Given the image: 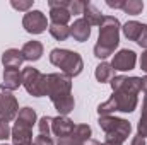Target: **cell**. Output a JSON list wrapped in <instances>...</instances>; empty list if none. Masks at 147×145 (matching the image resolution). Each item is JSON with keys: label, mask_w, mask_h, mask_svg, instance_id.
I'll return each mask as SVG.
<instances>
[{"label": "cell", "mask_w": 147, "mask_h": 145, "mask_svg": "<svg viewBox=\"0 0 147 145\" xmlns=\"http://www.w3.org/2000/svg\"><path fill=\"white\" fill-rule=\"evenodd\" d=\"M21 75H22V85L28 91V94H31L34 97L46 96L48 80H46V75L45 73H41L38 68L26 67V68L21 70Z\"/></svg>", "instance_id": "cell-6"}, {"label": "cell", "mask_w": 147, "mask_h": 145, "mask_svg": "<svg viewBox=\"0 0 147 145\" xmlns=\"http://www.w3.org/2000/svg\"><path fill=\"white\" fill-rule=\"evenodd\" d=\"M21 51L24 55V60H28V62H38L41 58V55H43V44L39 41H36V39H33V41L24 43V46H22Z\"/></svg>", "instance_id": "cell-16"}, {"label": "cell", "mask_w": 147, "mask_h": 145, "mask_svg": "<svg viewBox=\"0 0 147 145\" xmlns=\"http://www.w3.org/2000/svg\"><path fill=\"white\" fill-rule=\"evenodd\" d=\"M0 145H9V144H0Z\"/></svg>", "instance_id": "cell-36"}, {"label": "cell", "mask_w": 147, "mask_h": 145, "mask_svg": "<svg viewBox=\"0 0 147 145\" xmlns=\"http://www.w3.org/2000/svg\"><path fill=\"white\" fill-rule=\"evenodd\" d=\"M142 91H144V94L147 96V75L142 77Z\"/></svg>", "instance_id": "cell-33"}, {"label": "cell", "mask_w": 147, "mask_h": 145, "mask_svg": "<svg viewBox=\"0 0 147 145\" xmlns=\"http://www.w3.org/2000/svg\"><path fill=\"white\" fill-rule=\"evenodd\" d=\"M103 145H123V144H118V142H113V140H105Z\"/></svg>", "instance_id": "cell-34"}, {"label": "cell", "mask_w": 147, "mask_h": 145, "mask_svg": "<svg viewBox=\"0 0 147 145\" xmlns=\"http://www.w3.org/2000/svg\"><path fill=\"white\" fill-rule=\"evenodd\" d=\"M140 68L147 73V50L140 55Z\"/></svg>", "instance_id": "cell-31"}, {"label": "cell", "mask_w": 147, "mask_h": 145, "mask_svg": "<svg viewBox=\"0 0 147 145\" xmlns=\"http://www.w3.org/2000/svg\"><path fill=\"white\" fill-rule=\"evenodd\" d=\"M51 119L50 116H43L39 121H38V130H39V135H45V137H50L51 135Z\"/></svg>", "instance_id": "cell-24"}, {"label": "cell", "mask_w": 147, "mask_h": 145, "mask_svg": "<svg viewBox=\"0 0 147 145\" xmlns=\"http://www.w3.org/2000/svg\"><path fill=\"white\" fill-rule=\"evenodd\" d=\"M70 36H72L75 41H79V43L87 41L89 36H91V24H89L84 17L74 21V24L70 26Z\"/></svg>", "instance_id": "cell-14"}, {"label": "cell", "mask_w": 147, "mask_h": 145, "mask_svg": "<svg viewBox=\"0 0 147 145\" xmlns=\"http://www.w3.org/2000/svg\"><path fill=\"white\" fill-rule=\"evenodd\" d=\"M130 145H146V138H142L140 135H135V137L132 138V144Z\"/></svg>", "instance_id": "cell-32"}, {"label": "cell", "mask_w": 147, "mask_h": 145, "mask_svg": "<svg viewBox=\"0 0 147 145\" xmlns=\"http://www.w3.org/2000/svg\"><path fill=\"white\" fill-rule=\"evenodd\" d=\"M84 7H86V2H82V0H70V3H69V12H70V15H75V14H82L84 12Z\"/></svg>", "instance_id": "cell-26"}, {"label": "cell", "mask_w": 147, "mask_h": 145, "mask_svg": "<svg viewBox=\"0 0 147 145\" xmlns=\"http://www.w3.org/2000/svg\"><path fill=\"white\" fill-rule=\"evenodd\" d=\"M84 145H103V144H99V142H96V140H87Z\"/></svg>", "instance_id": "cell-35"}, {"label": "cell", "mask_w": 147, "mask_h": 145, "mask_svg": "<svg viewBox=\"0 0 147 145\" xmlns=\"http://www.w3.org/2000/svg\"><path fill=\"white\" fill-rule=\"evenodd\" d=\"M99 126L101 130L106 133V140H113L118 144H123L130 133H132V125L123 119V118H116V116H99Z\"/></svg>", "instance_id": "cell-5"}, {"label": "cell", "mask_w": 147, "mask_h": 145, "mask_svg": "<svg viewBox=\"0 0 147 145\" xmlns=\"http://www.w3.org/2000/svg\"><path fill=\"white\" fill-rule=\"evenodd\" d=\"M12 137V128L9 125V121L0 119V140H7Z\"/></svg>", "instance_id": "cell-27"}, {"label": "cell", "mask_w": 147, "mask_h": 145, "mask_svg": "<svg viewBox=\"0 0 147 145\" xmlns=\"http://www.w3.org/2000/svg\"><path fill=\"white\" fill-rule=\"evenodd\" d=\"M22 85V75L19 72V68H3V82L0 85L2 91H16Z\"/></svg>", "instance_id": "cell-13"}, {"label": "cell", "mask_w": 147, "mask_h": 145, "mask_svg": "<svg viewBox=\"0 0 147 145\" xmlns=\"http://www.w3.org/2000/svg\"><path fill=\"white\" fill-rule=\"evenodd\" d=\"M17 113H19V103L16 96H12L7 91L0 92V119L10 123L17 118Z\"/></svg>", "instance_id": "cell-8"}, {"label": "cell", "mask_w": 147, "mask_h": 145, "mask_svg": "<svg viewBox=\"0 0 147 145\" xmlns=\"http://www.w3.org/2000/svg\"><path fill=\"white\" fill-rule=\"evenodd\" d=\"M33 126L26 121H21L16 118V125L12 126V142L14 145H33Z\"/></svg>", "instance_id": "cell-9"}, {"label": "cell", "mask_w": 147, "mask_h": 145, "mask_svg": "<svg viewBox=\"0 0 147 145\" xmlns=\"http://www.w3.org/2000/svg\"><path fill=\"white\" fill-rule=\"evenodd\" d=\"M33 145H55L53 144V140H51V137H45V135H38L36 138H34V142Z\"/></svg>", "instance_id": "cell-29"}, {"label": "cell", "mask_w": 147, "mask_h": 145, "mask_svg": "<svg viewBox=\"0 0 147 145\" xmlns=\"http://www.w3.org/2000/svg\"><path fill=\"white\" fill-rule=\"evenodd\" d=\"M48 89L46 96L51 99L55 109L60 116H67L70 111H74L75 101L72 96V79L65 73H48Z\"/></svg>", "instance_id": "cell-2"}, {"label": "cell", "mask_w": 147, "mask_h": 145, "mask_svg": "<svg viewBox=\"0 0 147 145\" xmlns=\"http://www.w3.org/2000/svg\"><path fill=\"white\" fill-rule=\"evenodd\" d=\"M70 12L67 7H51L50 9V19L51 24H58V26H67L70 21Z\"/></svg>", "instance_id": "cell-18"}, {"label": "cell", "mask_w": 147, "mask_h": 145, "mask_svg": "<svg viewBox=\"0 0 147 145\" xmlns=\"http://www.w3.org/2000/svg\"><path fill=\"white\" fill-rule=\"evenodd\" d=\"M121 10L125 14H130V15H139L144 10V2H140V0H125Z\"/></svg>", "instance_id": "cell-22"}, {"label": "cell", "mask_w": 147, "mask_h": 145, "mask_svg": "<svg viewBox=\"0 0 147 145\" xmlns=\"http://www.w3.org/2000/svg\"><path fill=\"white\" fill-rule=\"evenodd\" d=\"M120 29H121V24L116 17H113V15L103 17V22L99 24V38L94 46L96 58L105 60L115 53V50L120 44Z\"/></svg>", "instance_id": "cell-3"}, {"label": "cell", "mask_w": 147, "mask_h": 145, "mask_svg": "<svg viewBox=\"0 0 147 145\" xmlns=\"http://www.w3.org/2000/svg\"><path fill=\"white\" fill-rule=\"evenodd\" d=\"M50 62L51 65L58 67L62 73H65L67 77H77L80 75L82 68H84V62H82V56L72 51V50H63V48H55L50 51Z\"/></svg>", "instance_id": "cell-4"}, {"label": "cell", "mask_w": 147, "mask_h": 145, "mask_svg": "<svg viewBox=\"0 0 147 145\" xmlns=\"http://www.w3.org/2000/svg\"><path fill=\"white\" fill-rule=\"evenodd\" d=\"M24 55L21 50H16V48H10L7 51H3L2 55V65L5 68H19L22 63H24Z\"/></svg>", "instance_id": "cell-15"}, {"label": "cell", "mask_w": 147, "mask_h": 145, "mask_svg": "<svg viewBox=\"0 0 147 145\" xmlns=\"http://www.w3.org/2000/svg\"><path fill=\"white\" fill-rule=\"evenodd\" d=\"M137 63V53L134 50H120L118 53L113 55L111 67L118 72H128L134 70Z\"/></svg>", "instance_id": "cell-10"}, {"label": "cell", "mask_w": 147, "mask_h": 145, "mask_svg": "<svg viewBox=\"0 0 147 145\" xmlns=\"http://www.w3.org/2000/svg\"><path fill=\"white\" fill-rule=\"evenodd\" d=\"M113 89V96L108 101L98 106L99 116H111L116 111L132 113L139 104V92L142 91V79L140 77H127V75H115L110 82Z\"/></svg>", "instance_id": "cell-1"}, {"label": "cell", "mask_w": 147, "mask_h": 145, "mask_svg": "<svg viewBox=\"0 0 147 145\" xmlns=\"http://www.w3.org/2000/svg\"><path fill=\"white\" fill-rule=\"evenodd\" d=\"M96 80L101 82V84H106V82H111L113 77H115V68L111 67V63L108 62H101L98 67H96Z\"/></svg>", "instance_id": "cell-19"}, {"label": "cell", "mask_w": 147, "mask_h": 145, "mask_svg": "<svg viewBox=\"0 0 147 145\" xmlns=\"http://www.w3.org/2000/svg\"><path fill=\"white\" fill-rule=\"evenodd\" d=\"M82 15H84V19L91 24V26H99L101 22H103V14H101V10L94 5V3H91V2H86V7H84V12H82Z\"/></svg>", "instance_id": "cell-17"}, {"label": "cell", "mask_w": 147, "mask_h": 145, "mask_svg": "<svg viewBox=\"0 0 147 145\" xmlns=\"http://www.w3.org/2000/svg\"><path fill=\"white\" fill-rule=\"evenodd\" d=\"M121 31H123V34H125V38L128 41H135L137 43V39L140 36V31H142V24L137 22V21H128L127 24H123Z\"/></svg>", "instance_id": "cell-20"}, {"label": "cell", "mask_w": 147, "mask_h": 145, "mask_svg": "<svg viewBox=\"0 0 147 145\" xmlns=\"http://www.w3.org/2000/svg\"><path fill=\"white\" fill-rule=\"evenodd\" d=\"M33 0H12L10 5L16 9V10H21V12H29L33 9Z\"/></svg>", "instance_id": "cell-25"}, {"label": "cell", "mask_w": 147, "mask_h": 145, "mask_svg": "<svg viewBox=\"0 0 147 145\" xmlns=\"http://www.w3.org/2000/svg\"><path fill=\"white\" fill-rule=\"evenodd\" d=\"M137 135H140L142 138H147V96L144 97V103H142V114L137 125Z\"/></svg>", "instance_id": "cell-23"}, {"label": "cell", "mask_w": 147, "mask_h": 145, "mask_svg": "<svg viewBox=\"0 0 147 145\" xmlns=\"http://www.w3.org/2000/svg\"><path fill=\"white\" fill-rule=\"evenodd\" d=\"M91 126L89 125H77L70 135L58 138L57 145H84L87 140H91Z\"/></svg>", "instance_id": "cell-11"}, {"label": "cell", "mask_w": 147, "mask_h": 145, "mask_svg": "<svg viewBox=\"0 0 147 145\" xmlns=\"http://www.w3.org/2000/svg\"><path fill=\"white\" fill-rule=\"evenodd\" d=\"M123 3H125V0H106V5L111 7V9H121L123 7Z\"/></svg>", "instance_id": "cell-30"}, {"label": "cell", "mask_w": 147, "mask_h": 145, "mask_svg": "<svg viewBox=\"0 0 147 145\" xmlns=\"http://www.w3.org/2000/svg\"><path fill=\"white\" fill-rule=\"evenodd\" d=\"M137 44L147 50V24H142V31H140L139 39H137Z\"/></svg>", "instance_id": "cell-28"}, {"label": "cell", "mask_w": 147, "mask_h": 145, "mask_svg": "<svg viewBox=\"0 0 147 145\" xmlns=\"http://www.w3.org/2000/svg\"><path fill=\"white\" fill-rule=\"evenodd\" d=\"M22 26L29 34H41V33L46 31L48 21H46V15L41 10H29V12L24 14Z\"/></svg>", "instance_id": "cell-7"}, {"label": "cell", "mask_w": 147, "mask_h": 145, "mask_svg": "<svg viewBox=\"0 0 147 145\" xmlns=\"http://www.w3.org/2000/svg\"><path fill=\"white\" fill-rule=\"evenodd\" d=\"M74 128H75L74 121L70 118H67V116H60L58 114L57 118L51 119V133L55 137H58V138H63V137L70 135L74 132Z\"/></svg>", "instance_id": "cell-12"}, {"label": "cell", "mask_w": 147, "mask_h": 145, "mask_svg": "<svg viewBox=\"0 0 147 145\" xmlns=\"http://www.w3.org/2000/svg\"><path fill=\"white\" fill-rule=\"evenodd\" d=\"M50 34L55 38L57 41H65L67 38L70 36V28L69 26H58V24H50L48 26Z\"/></svg>", "instance_id": "cell-21"}]
</instances>
